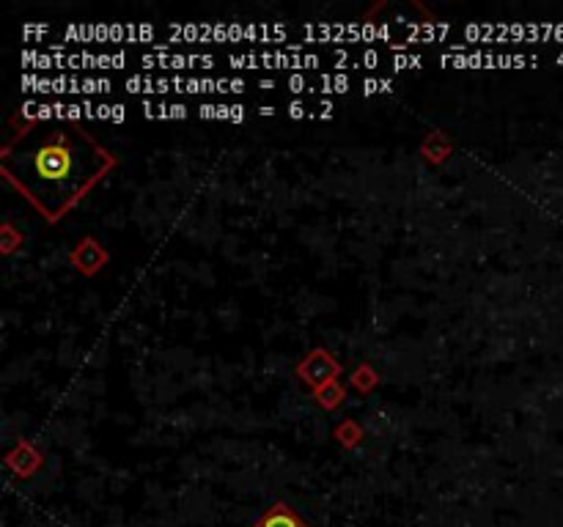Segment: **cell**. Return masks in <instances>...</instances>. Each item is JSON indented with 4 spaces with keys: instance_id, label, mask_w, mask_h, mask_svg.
I'll return each mask as SVG.
<instances>
[{
    "instance_id": "6da1fadb",
    "label": "cell",
    "mask_w": 563,
    "mask_h": 527,
    "mask_svg": "<svg viewBox=\"0 0 563 527\" xmlns=\"http://www.w3.org/2000/svg\"><path fill=\"white\" fill-rule=\"evenodd\" d=\"M31 176L44 184V190H53L58 198H75L86 184V176H80L75 151L66 146L64 138L44 143L42 149L33 151Z\"/></svg>"
},
{
    "instance_id": "7a4b0ae2",
    "label": "cell",
    "mask_w": 563,
    "mask_h": 527,
    "mask_svg": "<svg viewBox=\"0 0 563 527\" xmlns=\"http://www.w3.org/2000/svg\"><path fill=\"white\" fill-rule=\"evenodd\" d=\"M303 31L308 44H363L393 39V31L385 22H308Z\"/></svg>"
},
{
    "instance_id": "3957f363",
    "label": "cell",
    "mask_w": 563,
    "mask_h": 527,
    "mask_svg": "<svg viewBox=\"0 0 563 527\" xmlns=\"http://www.w3.org/2000/svg\"><path fill=\"white\" fill-rule=\"evenodd\" d=\"M231 69H292V72H311L319 69L322 58L316 53H245V55H228L226 58Z\"/></svg>"
},
{
    "instance_id": "277c9868",
    "label": "cell",
    "mask_w": 563,
    "mask_h": 527,
    "mask_svg": "<svg viewBox=\"0 0 563 527\" xmlns=\"http://www.w3.org/2000/svg\"><path fill=\"white\" fill-rule=\"evenodd\" d=\"M443 66H456V69H517V66H533L536 58L528 55H495V53H465V55H451L445 53L440 58Z\"/></svg>"
},
{
    "instance_id": "5b68a950",
    "label": "cell",
    "mask_w": 563,
    "mask_h": 527,
    "mask_svg": "<svg viewBox=\"0 0 563 527\" xmlns=\"http://www.w3.org/2000/svg\"><path fill=\"white\" fill-rule=\"evenodd\" d=\"M141 64L146 69H193V66H201V69H212L217 64L215 55H182V53H154V55H143Z\"/></svg>"
},
{
    "instance_id": "8992f818",
    "label": "cell",
    "mask_w": 563,
    "mask_h": 527,
    "mask_svg": "<svg viewBox=\"0 0 563 527\" xmlns=\"http://www.w3.org/2000/svg\"><path fill=\"white\" fill-rule=\"evenodd\" d=\"M399 25H404L410 36L404 39V44H415V42H443L448 33L454 31V25L451 22H407V20H399Z\"/></svg>"
},
{
    "instance_id": "52a82bcc",
    "label": "cell",
    "mask_w": 563,
    "mask_h": 527,
    "mask_svg": "<svg viewBox=\"0 0 563 527\" xmlns=\"http://www.w3.org/2000/svg\"><path fill=\"white\" fill-rule=\"evenodd\" d=\"M66 42H80V44H91V42H110V25L105 22H77V25H66Z\"/></svg>"
},
{
    "instance_id": "ba28073f",
    "label": "cell",
    "mask_w": 563,
    "mask_h": 527,
    "mask_svg": "<svg viewBox=\"0 0 563 527\" xmlns=\"http://www.w3.org/2000/svg\"><path fill=\"white\" fill-rule=\"evenodd\" d=\"M20 61L25 66H31L36 72H47V69H66V61H69V55H53L47 53V50H25L20 55Z\"/></svg>"
},
{
    "instance_id": "9c48e42d",
    "label": "cell",
    "mask_w": 563,
    "mask_h": 527,
    "mask_svg": "<svg viewBox=\"0 0 563 527\" xmlns=\"http://www.w3.org/2000/svg\"><path fill=\"white\" fill-rule=\"evenodd\" d=\"M349 86H352V80L347 75H319L308 94H314V91H319V94H344V91H349Z\"/></svg>"
},
{
    "instance_id": "30bf717a",
    "label": "cell",
    "mask_w": 563,
    "mask_h": 527,
    "mask_svg": "<svg viewBox=\"0 0 563 527\" xmlns=\"http://www.w3.org/2000/svg\"><path fill=\"white\" fill-rule=\"evenodd\" d=\"M259 527H305L300 519L294 517L292 511L286 506H275L272 511L264 514V519L259 522Z\"/></svg>"
},
{
    "instance_id": "8fae6325",
    "label": "cell",
    "mask_w": 563,
    "mask_h": 527,
    "mask_svg": "<svg viewBox=\"0 0 563 527\" xmlns=\"http://www.w3.org/2000/svg\"><path fill=\"white\" fill-rule=\"evenodd\" d=\"M20 86L22 91H28V94H53V77L22 75Z\"/></svg>"
},
{
    "instance_id": "7c38bea8",
    "label": "cell",
    "mask_w": 563,
    "mask_h": 527,
    "mask_svg": "<svg viewBox=\"0 0 563 527\" xmlns=\"http://www.w3.org/2000/svg\"><path fill=\"white\" fill-rule=\"evenodd\" d=\"M127 91L130 94H157V77H143V75H132L127 77Z\"/></svg>"
},
{
    "instance_id": "4fadbf2b",
    "label": "cell",
    "mask_w": 563,
    "mask_h": 527,
    "mask_svg": "<svg viewBox=\"0 0 563 527\" xmlns=\"http://www.w3.org/2000/svg\"><path fill=\"white\" fill-rule=\"evenodd\" d=\"M66 69H102V55H94V53L69 55Z\"/></svg>"
},
{
    "instance_id": "5bb4252c",
    "label": "cell",
    "mask_w": 563,
    "mask_h": 527,
    "mask_svg": "<svg viewBox=\"0 0 563 527\" xmlns=\"http://www.w3.org/2000/svg\"><path fill=\"white\" fill-rule=\"evenodd\" d=\"M110 88H113V83L105 80V77H86L83 80V94L86 97H91V94H108Z\"/></svg>"
},
{
    "instance_id": "9a60e30c",
    "label": "cell",
    "mask_w": 563,
    "mask_h": 527,
    "mask_svg": "<svg viewBox=\"0 0 563 527\" xmlns=\"http://www.w3.org/2000/svg\"><path fill=\"white\" fill-rule=\"evenodd\" d=\"M390 91H393V80H377V77L363 80V97H371V94H390Z\"/></svg>"
},
{
    "instance_id": "2e32d148",
    "label": "cell",
    "mask_w": 563,
    "mask_h": 527,
    "mask_svg": "<svg viewBox=\"0 0 563 527\" xmlns=\"http://www.w3.org/2000/svg\"><path fill=\"white\" fill-rule=\"evenodd\" d=\"M421 66H423L421 55H407V53L393 55V69H396V72H404V69H421Z\"/></svg>"
},
{
    "instance_id": "e0dca14e",
    "label": "cell",
    "mask_w": 563,
    "mask_h": 527,
    "mask_svg": "<svg viewBox=\"0 0 563 527\" xmlns=\"http://www.w3.org/2000/svg\"><path fill=\"white\" fill-rule=\"evenodd\" d=\"M311 80L305 75H292V77H286V88L292 91V94H303V91H311Z\"/></svg>"
},
{
    "instance_id": "ac0fdd59",
    "label": "cell",
    "mask_w": 563,
    "mask_h": 527,
    "mask_svg": "<svg viewBox=\"0 0 563 527\" xmlns=\"http://www.w3.org/2000/svg\"><path fill=\"white\" fill-rule=\"evenodd\" d=\"M377 66H379L377 50H363V55L355 58V66H352V69H377Z\"/></svg>"
},
{
    "instance_id": "d6986e66",
    "label": "cell",
    "mask_w": 563,
    "mask_h": 527,
    "mask_svg": "<svg viewBox=\"0 0 563 527\" xmlns=\"http://www.w3.org/2000/svg\"><path fill=\"white\" fill-rule=\"evenodd\" d=\"M50 33V25H22V36L25 39H33V36H47Z\"/></svg>"
},
{
    "instance_id": "ffe728a7",
    "label": "cell",
    "mask_w": 563,
    "mask_h": 527,
    "mask_svg": "<svg viewBox=\"0 0 563 527\" xmlns=\"http://www.w3.org/2000/svg\"><path fill=\"white\" fill-rule=\"evenodd\" d=\"M314 119H333V102H330V99H322V102H319Z\"/></svg>"
},
{
    "instance_id": "44dd1931",
    "label": "cell",
    "mask_w": 563,
    "mask_h": 527,
    "mask_svg": "<svg viewBox=\"0 0 563 527\" xmlns=\"http://www.w3.org/2000/svg\"><path fill=\"white\" fill-rule=\"evenodd\" d=\"M286 113H289V119H303V116H311L303 102H292V105L286 108Z\"/></svg>"
},
{
    "instance_id": "7402d4cb",
    "label": "cell",
    "mask_w": 563,
    "mask_h": 527,
    "mask_svg": "<svg viewBox=\"0 0 563 527\" xmlns=\"http://www.w3.org/2000/svg\"><path fill=\"white\" fill-rule=\"evenodd\" d=\"M110 121H113V124H124V121H127V108H124V105H113Z\"/></svg>"
},
{
    "instance_id": "603a6c76",
    "label": "cell",
    "mask_w": 563,
    "mask_h": 527,
    "mask_svg": "<svg viewBox=\"0 0 563 527\" xmlns=\"http://www.w3.org/2000/svg\"><path fill=\"white\" fill-rule=\"evenodd\" d=\"M66 119L69 121H80V119H86V110H83V105H69V113H66Z\"/></svg>"
},
{
    "instance_id": "cb8c5ba5",
    "label": "cell",
    "mask_w": 563,
    "mask_h": 527,
    "mask_svg": "<svg viewBox=\"0 0 563 527\" xmlns=\"http://www.w3.org/2000/svg\"><path fill=\"white\" fill-rule=\"evenodd\" d=\"M231 121H234V124H242V121H245V108H242V105H231Z\"/></svg>"
},
{
    "instance_id": "d4e9b609",
    "label": "cell",
    "mask_w": 563,
    "mask_h": 527,
    "mask_svg": "<svg viewBox=\"0 0 563 527\" xmlns=\"http://www.w3.org/2000/svg\"><path fill=\"white\" fill-rule=\"evenodd\" d=\"M168 110H171V119H187L185 105H168Z\"/></svg>"
},
{
    "instance_id": "484cf974",
    "label": "cell",
    "mask_w": 563,
    "mask_h": 527,
    "mask_svg": "<svg viewBox=\"0 0 563 527\" xmlns=\"http://www.w3.org/2000/svg\"><path fill=\"white\" fill-rule=\"evenodd\" d=\"M198 116H201V119H215V105H201V108H198Z\"/></svg>"
},
{
    "instance_id": "4316f807",
    "label": "cell",
    "mask_w": 563,
    "mask_h": 527,
    "mask_svg": "<svg viewBox=\"0 0 563 527\" xmlns=\"http://www.w3.org/2000/svg\"><path fill=\"white\" fill-rule=\"evenodd\" d=\"M110 110H113V105H97V119L110 121Z\"/></svg>"
},
{
    "instance_id": "83f0119b",
    "label": "cell",
    "mask_w": 563,
    "mask_h": 527,
    "mask_svg": "<svg viewBox=\"0 0 563 527\" xmlns=\"http://www.w3.org/2000/svg\"><path fill=\"white\" fill-rule=\"evenodd\" d=\"M259 88H264V91H272V88H275V83H272V80H261Z\"/></svg>"
},
{
    "instance_id": "f1b7e54d",
    "label": "cell",
    "mask_w": 563,
    "mask_h": 527,
    "mask_svg": "<svg viewBox=\"0 0 563 527\" xmlns=\"http://www.w3.org/2000/svg\"><path fill=\"white\" fill-rule=\"evenodd\" d=\"M259 113H261V116H272V113H275V108H259Z\"/></svg>"
}]
</instances>
